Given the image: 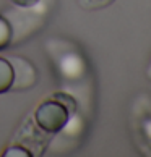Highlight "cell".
I'll list each match as a JSON object with an SVG mask.
<instances>
[{"label": "cell", "mask_w": 151, "mask_h": 157, "mask_svg": "<svg viewBox=\"0 0 151 157\" xmlns=\"http://www.w3.org/2000/svg\"><path fill=\"white\" fill-rule=\"evenodd\" d=\"M55 101H46L36 110V123L41 130L47 133H57L67 125L70 117V109L63 105L62 99L59 96H54Z\"/></svg>", "instance_id": "cell-1"}, {"label": "cell", "mask_w": 151, "mask_h": 157, "mask_svg": "<svg viewBox=\"0 0 151 157\" xmlns=\"http://www.w3.org/2000/svg\"><path fill=\"white\" fill-rule=\"evenodd\" d=\"M11 67H13V84L11 89H26L31 88L36 83V71L30 62H26L21 57H13L11 59Z\"/></svg>", "instance_id": "cell-2"}, {"label": "cell", "mask_w": 151, "mask_h": 157, "mask_svg": "<svg viewBox=\"0 0 151 157\" xmlns=\"http://www.w3.org/2000/svg\"><path fill=\"white\" fill-rule=\"evenodd\" d=\"M13 84V67L8 60L0 57V94L11 89Z\"/></svg>", "instance_id": "cell-3"}, {"label": "cell", "mask_w": 151, "mask_h": 157, "mask_svg": "<svg viewBox=\"0 0 151 157\" xmlns=\"http://www.w3.org/2000/svg\"><path fill=\"white\" fill-rule=\"evenodd\" d=\"M10 36H11V33H10L8 23L0 16V49H3V47H7V45H8Z\"/></svg>", "instance_id": "cell-4"}, {"label": "cell", "mask_w": 151, "mask_h": 157, "mask_svg": "<svg viewBox=\"0 0 151 157\" xmlns=\"http://www.w3.org/2000/svg\"><path fill=\"white\" fill-rule=\"evenodd\" d=\"M3 155L7 157H13V155H20V157H30V152L28 151H23V147H11L10 151H7Z\"/></svg>", "instance_id": "cell-5"}, {"label": "cell", "mask_w": 151, "mask_h": 157, "mask_svg": "<svg viewBox=\"0 0 151 157\" xmlns=\"http://www.w3.org/2000/svg\"><path fill=\"white\" fill-rule=\"evenodd\" d=\"M15 2H18V3H21V5H25V0H15ZM34 0H28V3H33Z\"/></svg>", "instance_id": "cell-6"}]
</instances>
